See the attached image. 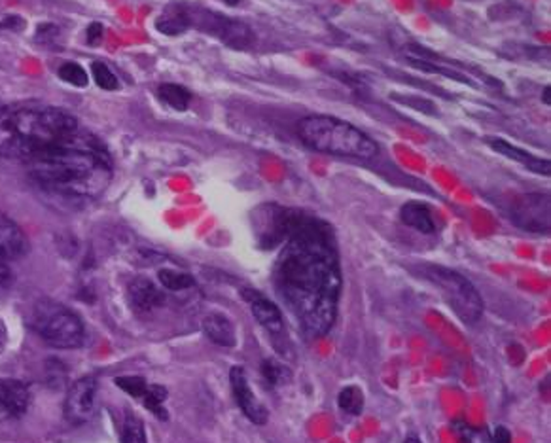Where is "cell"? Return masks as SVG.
I'll list each match as a JSON object with an SVG mask.
<instances>
[{
  "mask_svg": "<svg viewBox=\"0 0 551 443\" xmlns=\"http://www.w3.org/2000/svg\"><path fill=\"white\" fill-rule=\"evenodd\" d=\"M421 275L440 290L447 305L464 324H476L484 314V299L474 284L459 271L444 265H421Z\"/></svg>",
  "mask_w": 551,
  "mask_h": 443,
  "instance_id": "5",
  "label": "cell"
},
{
  "mask_svg": "<svg viewBox=\"0 0 551 443\" xmlns=\"http://www.w3.org/2000/svg\"><path fill=\"white\" fill-rule=\"evenodd\" d=\"M298 137L307 148L330 155L367 162L379 154L377 142L358 127L324 114L303 118L298 123Z\"/></svg>",
  "mask_w": 551,
  "mask_h": 443,
  "instance_id": "4",
  "label": "cell"
},
{
  "mask_svg": "<svg viewBox=\"0 0 551 443\" xmlns=\"http://www.w3.org/2000/svg\"><path fill=\"white\" fill-rule=\"evenodd\" d=\"M58 75L63 82L75 85V88H86V85L90 83V76H88V70L80 67L78 63H65L59 67Z\"/></svg>",
  "mask_w": 551,
  "mask_h": 443,
  "instance_id": "25",
  "label": "cell"
},
{
  "mask_svg": "<svg viewBox=\"0 0 551 443\" xmlns=\"http://www.w3.org/2000/svg\"><path fill=\"white\" fill-rule=\"evenodd\" d=\"M78 131V122L63 108L18 103L0 108V155L29 163Z\"/></svg>",
  "mask_w": 551,
  "mask_h": 443,
  "instance_id": "3",
  "label": "cell"
},
{
  "mask_svg": "<svg viewBox=\"0 0 551 443\" xmlns=\"http://www.w3.org/2000/svg\"><path fill=\"white\" fill-rule=\"evenodd\" d=\"M466 443H492L489 432L485 431H466Z\"/></svg>",
  "mask_w": 551,
  "mask_h": 443,
  "instance_id": "29",
  "label": "cell"
},
{
  "mask_svg": "<svg viewBox=\"0 0 551 443\" xmlns=\"http://www.w3.org/2000/svg\"><path fill=\"white\" fill-rule=\"evenodd\" d=\"M492 443H512V432L508 431L506 426H497L494 428V434L491 438Z\"/></svg>",
  "mask_w": 551,
  "mask_h": 443,
  "instance_id": "30",
  "label": "cell"
},
{
  "mask_svg": "<svg viewBox=\"0 0 551 443\" xmlns=\"http://www.w3.org/2000/svg\"><path fill=\"white\" fill-rule=\"evenodd\" d=\"M260 369H262V377H264V381L267 383V387H270V389L282 387V384L290 383V379H292V374L288 371V368L279 364L273 359H265L262 362Z\"/></svg>",
  "mask_w": 551,
  "mask_h": 443,
  "instance_id": "21",
  "label": "cell"
},
{
  "mask_svg": "<svg viewBox=\"0 0 551 443\" xmlns=\"http://www.w3.org/2000/svg\"><path fill=\"white\" fill-rule=\"evenodd\" d=\"M27 165L38 186L63 197L95 199L112 180L108 150L97 137L80 130Z\"/></svg>",
  "mask_w": 551,
  "mask_h": 443,
  "instance_id": "2",
  "label": "cell"
},
{
  "mask_svg": "<svg viewBox=\"0 0 551 443\" xmlns=\"http://www.w3.org/2000/svg\"><path fill=\"white\" fill-rule=\"evenodd\" d=\"M241 296L248 304L254 319L260 322V326L267 334L280 336L285 332V319H282L280 309L272 302V299H267L262 292L252 289H243Z\"/></svg>",
  "mask_w": 551,
  "mask_h": 443,
  "instance_id": "12",
  "label": "cell"
},
{
  "mask_svg": "<svg viewBox=\"0 0 551 443\" xmlns=\"http://www.w3.org/2000/svg\"><path fill=\"white\" fill-rule=\"evenodd\" d=\"M31 404V392L18 379H0V421L23 417Z\"/></svg>",
  "mask_w": 551,
  "mask_h": 443,
  "instance_id": "11",
  "label": "cell"
},
{
  "mask_svg": "<svg viewBox=\"0 0 551 443\" xmlns=\"http://www.w3.org/2000/svg\"><path fill=\"white\" fill-rule=\"evenodd\" d=\"M225 4H230V6H235V4H239V0H225Z\"/></svg>",
  "mask_w": 551,
  "mask_h": 443,
  "instance_id": "35",
  "label": "cell"
},
{
  "mask_svg": "<svg viewBox=\"0 0 551 443\" xmlns=\"http://www.w3.org/2000/svg\"><path fill=\"white\" fill-rule=\"evenodd\" d=\"M118 387L122 389V391H125L127 394L130 396H133V398H143V394L146 392V387H148V383H146V379L145 377H138V376H125V377H116V381H114Z\"/></svg>",
  "mask_w": 551,
  "mask_h": 443,
  "instance_id": "27",
  "label": "cell"
},
{
  "mask_svg": "<svg viewBox=\"0 0 551 443\" xmlns=\"http://www.w3.org/2000/svg\"><path fill=\"white\" fill-rule=\"evenodd\" d=\"M160 282L163 284V289L167 290H188L192 287H195V279L190 273H184V271H177V269H161L160 273Z\"/></svg>",
  "mask_w": 551,
  "mask_h": 443,
  "instance_id": "22",
  "label": "cell"
},
{
  "mask_svg": "<svg viewBox=\"0 0 551 443\" xmlns=\"http://www.w3.org/2000/svg\"><path fill=\"white\" fill-rule=\"evenodd\" d=\"M203 332L205 336L216 343L220 347H235L237 334L233 322L222 312H209L203 319Z\"/></svg>",
  "mask_w": 551,
  "mask_h": 443,
  "instance_id": "16",
  "label": "cell"
},
{
  "mask_svg": "<svg viewBox=\"0 0 551 443\" xmlns=\"http://www.w3.org/2000/svg\"><path fill=\"white\" fill-rule=\"evenodd\" d=\"M122 443H146L145 424L133 413L127 415L122 428Z\"/></svg>",
  "mask_w": 551,
  "mask_h": 443,
  "instance_id": "26",
  "label": "cell"
},
{
  "mask_svg": "<svg viewBox=\"0 0 551 443\" xmlns=\"http://www.w3.org/2000/svg\"><path fill=\"white\" fill-rule=\"evenodd\" d=\"M29 252V239L21 227L0 212V262H16Z\"/></svg>",
  "mask_w": 551,
  "mask_h": 443,
  "instance_id": "13",
  "label": "cell"
},
{
  "mask_svg": "<svg viewBox=\"0 0 551 443\" xmlns=\"http://www.w3.org/2000/svg\"><path fill=\"white\" fill-rule=\"evenodd\" d=\"M337 406L343 413H349V415H360L364 411V392L357 384H349L337 396Z\"/></svg>",
  "mask_w": 551,
  "mask_h": 443,
  "instance_id": "20",
  "label": "cell"
},
{
  "mask_svg": "<svg viewBox=\"0 0 551 443\" xmlns=\"http://www.w3.org/2000/svg\"><path fill=\"white\" fill-rule=\"evenodd\" d=\"M542 101H544V105L551 107V88L549 85H546L544 91H542Z\"/></svg>",
  "mask_w": 551,
  "mask_h": 443,
  "instance_id": "33",
  "label": "cell"
},
{
  "mask_svg": "<svg viewBox=\"0 0 551 443\" xmlns=\"http://www.w3.org/2000/svg\"><path fill=\"white\" fill-rule=\"evenodd\" d=\"M155 28H158L160 33L169 35V36L182 35L184 31H188V28H190L188 12L184 10L182 6H177L173 10L165 12L163 16H160L158 20H155Z\"/></svg>",
  "mask_w": 551,
  "mask_h": 443,
  "instance_id": "18",
  "label": "cell"
},
{
  "mask_svg": "<svg viewBox=\"0 0 551 443\" xmlns=\"http://www.w3.org/2000/svg\"><path fill=\"white\" fill-rule=\"evenodd\" d=\"M127 296H130V304L137 312H148L155 307H161L165 302L163 292L155 287L152 281L143 279V277L135 279L130 284Z\"/></svg>",
  "mask_w": 551,
  "mask_h": 443,
  "instance_id": "15",
  "label": "cell"
},
{
  "mask_svg": "<svg viewBox=\"0 0 551 443\" xmlns=\"http://www.w3.org/2000/svg\"><path fill=\"white\" fill-rule=\"evenodd\" d=\"M273 267V287L302 332L327 336L342 297V267L332 227L311 214L292 210L290 227Z\"/></svg>",
  "mask_w": 551,
  "mask_h": 443,
  "instance_id": "1",
  "label": "cell"
},
{
  "mask_svg": "<svg viewBox=\"0 0 551 443\" xmlns=\"http://www.w3.org/2000/svg\"><path fill=\"white\" fill-rule=\"evenodd\" d=\"M404 443H422V441L419 438H415V436H409V438H405Z\"/></svg>",
  "mask_w": 551,
  "mask_h": 443,
  "instance_id": "34",
  "label": "cell"
},
{
  "mask_svg": "<svg viewBox=\"0 0 551 443\" xmlns=\"http://www.w3.org/2000/svg\"><path fill=\"white\" fill-rule=\"evenodd\" d=\"M400 218L405 225L413 227V230L430 235L436 232V222L432 218V212L429 205L419 202H409L400 209Z\"/></svg>",
  "mask_w": 551,
  "mask_h": 443,
  "instance_id": "17",
  "label": "cell"
},
{
  "mask_svg": "<svg viewBox=\"0 0 551 443\" xmlns=\"http://www.w3.org/2000/svg\"><path fill=\"white\" fill-rule=\"evenodd\" d=\"M230 383H232V392L239 409L243 411V415L254 423V424H265L267 417H270V411L260 402L258 396L254 394L250 389L247 371L241 366H233L230 371Z\"/></svg>",
  "mask_w": 551,
  "mask_h": 443,
  "instance_id": "10",
  "label": "cell"
},
{
  "mask_svg": "<svg viewBox=\"0 0 551 443\" xmlns=\"http://www.w3.org/2000/svg\"><path fill=\"white\" fill-rule=\"evenodd\" d=\"M31 324L38 336L55 349H76L86 341V330L78 314L48 299L35 309Z\"/></svg>",
  "mask_w": 551,
  "mask_h": 443,
  "instance_id": "6",
  "label": "cell"
},
{
  "mask_svg": "<svg viewBox=\"0 0 551 443\" xmlns=\"http://www.w3.org/2000/svg\"><path fill=\"white\" fill-rule=\"evenodd\" d=\"M512 220L532 233L549 232V195L527 194L519 197L512 207Z\"/></svg>",
  "mask_w": 551,
  "mask_h": 443,
  "instance_id": "8",
  "label": "cell"
},
{
  "mask_svg": "<svg viewBox=\"0 0 551 443\" xmlns=\"http://www.w3.org/2000/svg\"><path fill=\"white\" fill-rule=\"evenodd\" d=\"M143 404L146 409H150L155 417L167 421V411L163 407V402L167 399V389L160 387V384H148L146 392L143 394Z\"/></svg>",
  "mask_w": 551,
  "mask_h": 443,
  "instance_id": "23",
  "label": "cell"
},
{
  "mask_svg": "<svg viewBox=\"0 0 551 443\" xmlns=\"http://www.w3.org/2000/svg\"><path fill=\"white\" fill-rule=\"evenodd\" d=\"M91 75H93L95 83L105 91H116L120 88V82H118L116 75L112 73L108 65H105L103 61H93L91 63Z\"/></svg>",
  "mask_w": 551,
  "mask_h": 443,
  "instance_id": "24",
  "label": "cell"
},
{
  "mask_svg": "<svg viewBox=\"0 0 551 443\" xmlns=\"http://www.w3.org/2000/svg\"><path fill=\"white\" fill-rule=\"evenodd\" d=\"M95 396H97V379L95 377L78 379L73 387L68 389L65 398L67 421L73 424L86 423L93 415Z\"/></svg>",
  "mask_w": 551,
  "mask_h": 443,
  "instance_id": "9",
  "label": "cell"
},
{
  "mask_svg": "<svg viewBox=\"0 0 551 443\" xmlns=\"http://www.w3.org/2000/svg\"><path fill=\"white\" fill-rule=\"evenodd\" d=\"M188 20H190V27L192 25L201 27L203 31L218 36L224 44H228L235 50H247L254 44V35L248 25L224 18L216 12H203V13L188 12Z\"/></svg>",
  "mask_w": 551,
  "mask_h": 443,
  "instance_id": "7",
  "label": "cell"
},
{
  "mask_svg": "<svg viewBox=\"0 0 551 443\" xmlns=\"http://www.w3.org/2000/svg\"><path fill=\"white\" fill-rule=\"evenodd\" d=\"M12 281V269H10V264L6 262H0V289L8 287Z\"/></svg>",
  "mask_w": 551,
  "mask_h": 443,
  "instance_id": "31",
  "label": "cell"
},
{
  "mask_svg": "<svg viewBox=\"0 0 551 443\" xmlns=\"http://www.w3.org/2000/svg\"><path fill=\"white\" fill-rule=\"evenodd\" d=\"M158 97L161 99V101L171 107L173 110H178V112H184L188 110L190 107V101H192V93L182 88V85L178 83H163L158 88Z\"/></svg>",
  "mask_w": 551,
  "mask_h": 443,
  "instance_id": "19",
  "label": "cell"
},
{
  "mask_svg": "<svg viewBox=\"0 0 551 443\" xmlns=\"http://www.w3.org/2000/svg\"><path fill=\"white\" fill-rule=\"evenodd\" d=\"M485 142L494 152H499L500 155L508 157V160H514V162L521 163L523 167H527L529 170H532V173H536V175L549 177L551 163L547 160H542V157H536V155L529 154L527 150H521V148L510 145V142H506L504 138L489 137Z\"/></svg>",
  "mask_w": 551,
  "mask_h": 443,
  "instance_id": "14",
  "label": "cell"
},
{
  "mask_svg": "<svg viewBox=\"0 0 551 443\" xmlns=\"http://www.w3.org/2000/svg\"><path fill=\"white\" fill-rule=\"evenodd\" d=\"M6 343H8V332H6V326H4L3 319H0V352L4 351Z\"/></svg>",
  "mask_w": 551,
  "mask_h": 443,
  "instance_id": "32",
  "label": "cell"
},
{
  "mask_svg": "<svg viewBox=\"0 0 551 443\" xmlns=\"http://www.w3.org/2000/svg\"><path fill=\"white\" fill-rule=\"evenodd\" d=\"M103 35H105V27L101 23H91L88 27V42L91 46H97V42L103 38Z\"/></svg>",
  "mask_w": 551,
  "mask_h": 443,
  "instance_id": "28",
  "label": "cell"
}]
</instances>
